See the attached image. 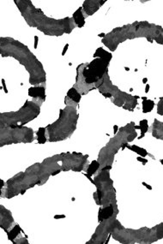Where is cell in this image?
<instances>
[{
	"label": "cell",
	"instance_id": "7a4b0ae2",
	"mask_svg": "<svg viewBox=\"0 0 163 244\" xmlns=\"http://www.w3.org/2000/svg\"><path fill=\"white\" fill-rule=\"evenodd\" d=\"M73 17H74V20H75V22L78 25L79 28L83 26V24H84V18H83V16L82 15L81 9H79L77 11H76V13L74 14Z\"/></svg>",
	"mask_w": 163,
	"mask_h": 244
},
{
	"label": "cell",
	"instance_id": "3957f363",
	"mask_svg": "<svg viewBox=\"0 0 163 244\" xmlns=\"http://www.w3.org/2000/svg\"><path fill=\"white\" fill-rule=\"evenodd\" d=\"M29 95L32 97H37V96H44V88L43 87H34V88H30L29 89Z\"/></svg>",
	"mask_w": 163,
	"mask_h": 244
},
{
	"label": "cell",
	"instance_id": "5b68a950",
	"mask_svg": "<svg viewBox=\"0 0 163 244\" xmlns=\"http://www.w3.org/2000/svg\"><path fill=\"white\" fill-rule=\"evenodd\" d=\"M68 96L70 97V98H71L73 100H75L76 102H78L79 99H80V98H81V96L77 93V92H76L74 88H71V89L69 91Z\"/></svg>",
	"mask_w": 163,
	"mask_h": 244
},
{
	"label": "cell",
	"instance_id": "277c9868",
	"mask_svg": "<svg viewBox=\"0 0 163 244\" xmlns=\"http://www.w3.org/2000/svg\"><path fill=\"white\" fill-rule=\"evenodd\" d=\"M85 3L89 5V7L84 6V9H85V11L87 12V14H88V15H92V14H93L95 11H96V10H97V9L99 8L98 2H95V1H94L93 5H89V1H86V2H85Z\"/></svg>",
	"mask_w": 163,
	"mask_h": 244
},
{
	"label": "cell",
	"instance_id": "8992f818",
	"mask_svg": "<svg viewBox=\"0 0 163 244\" xmlns=\"http://www.w3.org/2000/svg\"><path fill=\"white\" fill-rule=\"evenodd\" d=\"M143 112H150L154 106V103L150 100H145L143 102Z\"/></svg>",
	"mask_w": 163,
	"mask_h": 244
},
{
	"label": "cell",
	"instance_id": "52a82bcc",
	"mask_svg": "<svg viewBox=\"0 0 163 244\" xmlns=\"http://www.w3.org/2000/svg\"><path fill=\"white\" fill-rule=\"evenodd\" d=\"M112 214V206H109V207L105 208V209L102 210V212H101V217H102L103 218H105V219H106V218H108Z\"/></svg>",
	"mask_w": 163,
	"mask_h": 244
},
{
	"label": "cell",
	"instance_id": "30bf717a",
	"mask_svg": "<svg viewBox=\"0 0 163 244\" xmlns=\"http://www.w3.org/2000/svg\"><path fill=\"white\" fill-rule=\"evenodd\" d=\"M19 231H20V229L18 228V226H16L12 231H11V233L10 234H9V238H14L17 234H18V232H19Z\"/></svg>",
	"mask_w": 163,
	"mask_h": 244
},
{
	"label": "cell",
	"instance_id": "ba28073f",
	"mask_svg": "<svg viewBox=\"0 0 163 244\" xmlns=\"http://www.w3.org/2000/svg\"><path fill=\"white\" fill-rule=\"evenodd\" d=\"M99 164L96 162V161H93V163L89 165V169H88V173L89 174H90V175H92L94 172H95V171L98 169V167H99Z\"/></svg>",
	"mask_w": 163,
	"mask_h": 244
},
{
	"label": "cell",
	"instance_id": "9c48e42d",
	"mask_svg": "<svg viewBox=\"0 0 163 244\" xmlns=\"http://www.w3.org/2000/svg\"><path fill=\"white\" fill-rule=\"evenodd\" d=\"M140 128L142 129V136L144 134V133L148 130V123L147 120H143L140 122Z\"/></svg>",
	"mask_w": 163,
	"mask_h": 244
},
{
	"label": "cell",
	"instance_id": "6da1fadb",
	"mask_svg": "<svg viewBox=\"0 0 163 244\" xmlns=\"http://www.w3.org/2000/svg\"><path fill=\"white\" fill-rule=\"evenodd\" d=\"M110 59L111 58H100L94 60L88 68H85L83 75L86 78V82L92 83L97 81V80L103 75Z\"/></svg>",
	"mask_w": 163,
	"mask_h": 244
}]
</instances>
